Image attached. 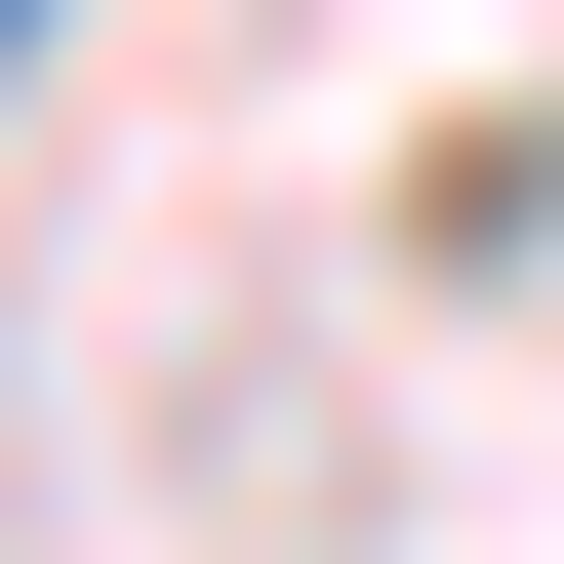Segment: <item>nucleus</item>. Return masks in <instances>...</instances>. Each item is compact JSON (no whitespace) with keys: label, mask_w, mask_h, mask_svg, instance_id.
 <instances>
[{"label":"nucleus","mask_w":564,"mask_h":564,"mask_svg":"<svg viewBox=\"0 0 564 564\" xmlns=\"http://www.w3.org/2000/svg\"><path fill=\"white\" fill-rule=\"evenodd\" d=\"M0 41H41V0H0Z\"/></svg>","instance_id":"1"}]
</instances>
